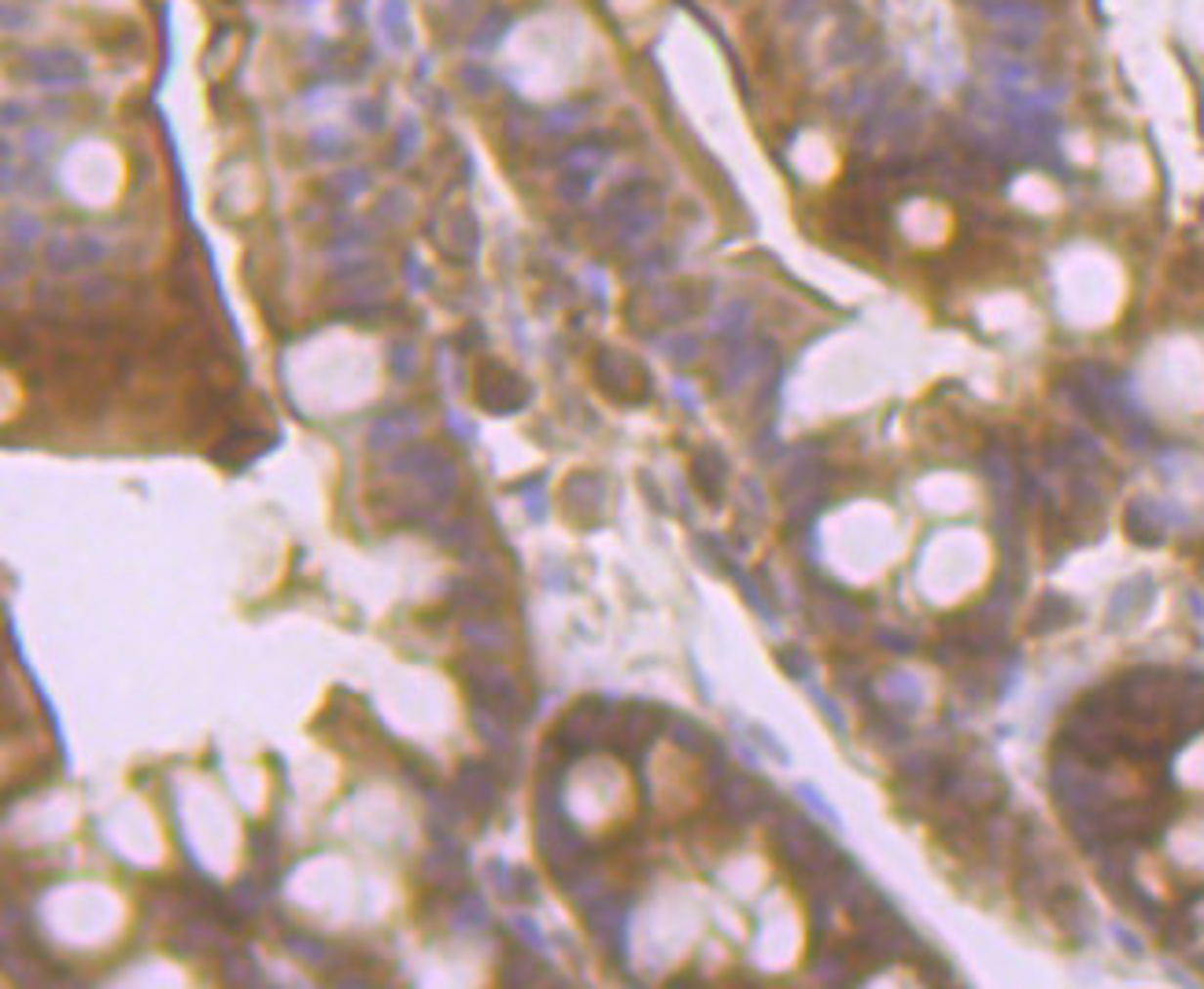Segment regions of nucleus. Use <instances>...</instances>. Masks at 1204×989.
Listing matches in <instances>:
<instances>
[{"instance_id":"1a4fd4ad","label":"nucleus","mask_w":1204,"mask_h":989,"mask_svg":"<svg viewBox=\"0 0 1204 989\" xmlns=\"http://www.w3.org/2000/svg\"><path fill=\"white\" fill-rule=\"evenodd\" d=\"M108 259V244L93 233H78V236H52L49 248H45V263L56 273H74V269L97 267Z\"/></svg>"},{"instance_id":"6e6552de","label":"nucleus","mask_w":1204,"mask_h":989,"mask_svg":"<svg viewBox=\"0 0 1204 989\" xmlns=\"http://www.w3.org/2000/svg\"><path fill=\"white\" fill-rule=\"evenodd\" d=\"M658 731H662V709H654V705H628V709H618V721H614V731H610V746L621 757L636 761L654 742Z\"/></svg>"},{"instance_id":"c03bdc74","label":"nucleus","mask_w":1204,"mask_h":989,"mask_svg":"<svg viewBox=\"0 0 1204 989\" xmlns=\"http://www.w3.org/2000/svg\"><path fill=\"white\" fill-rule=\"evenodd\" d=\"M385 22H388V30H392V37H396V45H403V26H407V16H403L400 0H388L385 4Z\"/></svg>"},{"instance_id":"c756f323","label":"nucleus","mask_w":1204,"mask_h":989,"mask_svg":"<svg viewBox=\"0 0 1204 989\" xmlns=\"http://www.w3.org/2000/svg\"><path fill=\"white\" fill-rule=\"evenodd\" d=\"M824 617H828L832 628H842V632H853V628L861 624L857 621V609H853L846 598H838V595H828V598H824Z\"/></svg>"},{"instance_id":"f257e3e1","label":"nucleus","mask_w":1204,"mask_h":989,"mask_svg":"<svg viewBox=\"0 0 1204 989\" xmlns=\"http://www.w3.org/2000/svg\"><path fill=\"white\" fill-rule=\"evenodd\" d=\"M388 473L410 476L433 506H444L458 491V462L436 443H414L388 462Z\"/></svg>"},{"instance_id":"603ef678","label":"nucleus","mask_w":1204,"mask_h":989,"mask_svg":"<svg viewBox=\"0 0 1204 989\" xmlns=\"http://www.w3.org/2000/svg\"><path fill=\"white\" fill-rule=\"evenodd\" d=\"M780 665H784L787 672H795V676H805V672H809V661H805L802 654H780Z\"/></svg>"},{"instance_id":"f8f14e48","label":"nucleus","mask_w":1204,"mask_h":989,"mask_svg":"<svg viewBox=\"0 0 1204 989\" xmlns=\"http://www.w3.org/2000/svg\"><path fill=\"white\" fill-rule=\"evenodd\" d=\"M720 805H724V812H728L732 820L747 823V820L761 816V812L769 808V798H765V790L757 787L753 779H747V775H732V779L720 787Z\"/></svg>"},{"instance_id":"412c9836","label":"nucleus","mask_w":1204,"mask_h":989,"mask_svg":"<svg viewBox=\"0 0 1204 989\" xmlns=\"http://www.w3.org/2000/svg\"><path fill=\"white\" fill-rule=\"evenodd\" d=\"M45 233V226L37 215L30 211H8L4 215V236H8V248H30L37 244V236Z\"/></svg>"},{"instance_id":"9b49d317","label":"nucleus","mask_w":1204,"mask_h":989,"mask_svg":"<svg viewBox=\"0 0 1204 989\" xmlns=\"http://www.w3.org/2000/svg\"><path fill=\"white\" fill-rule=\"evenodd\" d=\"M454 798L466 805V812L488 816L492 808L499 805V787H495V775H492L485 764L466 761V764L458 768V775H454Z\"/></svg>"},{"instance_id":"72a5a7b5","label":"nucleus","mask_w":1204,"mask_h":989,"mask_svg":"<svg viewBox=\"0 0 1204 989\" xmlns=\"http://www.w3.org/2000/svg\"><path fill=\"white\" fill-rule=\"evenodd\" d=\"M251 849H255L259 860H274V856H278V831L267 827V823L255 827V831H251Z\"/></svg>"},{"instance_id":"9d476101","label":"nucleus","mask_w":1204,"mask_h":989,"mask_svg":"<svg viewBox=\"0 0 1204 989\" xmlns=\"http://www.w3.org/2000/svg\"><path fill=\"white\" fill-rule=\"evenodd\" d=\"M433 244L440 255H448L452 263H466L477 255L481 233H477V219L469 211H454L444 222H433Z\"/></svg>"},{"instance_id":"b1692460","label":"nucleus","mask_w":1204,"mask_h":989,"mask_svg":"<svg viewBox=\"0 0 1204 989\" xmlns=\"http://www.w3.org/2000/svg\"><path fill=\"white\" fill-rule=\"evenodd\" d=\"M222 978L230 986H263V968L248 953H230L222 960Z\"/></svg>"},{"instance_id":"39448f33","label":"nucleus","mask_w":1204,"mask_h":989,"mask_svg":"<svg viewBox=\"0 0 1204 989\" xmlns=\"http://www.w3.org/2000/svg\"><path fill=\"white\" fill-rule=\"evenodd\" d=\"M614 721H618V709H610V705L602 702H580L577 709H569L566 721L558 723L554 746L566 757H584L610 742Z\"/></svg>"},{"instance_id":"4c0bfd02","label":"nucleus","mask_w":1204,"mask_h":989,"mask_svg":"<svg viewBox=\"0 0 1204 989\" xmlns=\"http://www.w3.org/2000/svg\"><path fill=\"white\" fill-rule=\"evenodd\" d=\"M577 122H580V118H577V107H558V111H551V115L543 118V130L558 137V134H569Z\"/></svg>"},{"instance_id":"2eb2a0df","label":"nucleus","mask_w":1204,"mask_h":989,"mask_svg":"<svg viewBox=\"0 0 1204 989\" xmlns=\"http://www.w3.org/2000/svg\"><path fill=\"white\" fill-rule=\"evenodd\" d=\"M259 451H263L259 429H230V433L222 436V443L211 451V458H215L218 466H226V470H240V466H248Z\"/></svg>"},{"instance_id":"e433bc0d","label":"nucleus","mask_w":1204,"mask_h":989,"mask_svg":"<svg viewBox=\"0 0 1204 989\" xmlns=\"http://www.w3.org/2000/svg\"><path fill=\"white\" fill-rule=\"evenodd\" d=\"M108 296H111V281H104V277H89L78 285V300L89 303V307H101Z\"/></svg>"},{"instance_id":"7ed1b4c3","label":"nucleus","mask_w":1204,"mask_h":989,"mask_svg":"<svg viewBox=\"0 0 1204 989\" xmlns=\"http://www.w3.org/2000/svg\"><path fill=\"white\" fill-rule=\"evenodd\" d=\"M462 676H466V690L473 705L495 709L506 721H521L525 717V698H521L518 680L502 665L485 661V657H466L462 661Z\"/></svg>"},{"instance_id":"423d86ee","label":"nucleus","mask_w":1204,"mask_h":989,"mask_svg":"<svg viewBox=\"0 0 1204 989\" xmlns=\"http://www.w3.org/2000/svg\"><path fill=\"white\" fill-rule=\"evenodd\" d=\"M473 395L488 414H518L521 406L529 403V381L502 362H485L477 369Z\"/></svg>"},{"instance_id":"cd10ccee","label":"nucleus","mask_w":1204,"mask_h":989,"mask_svg":"<svg viewBox=\"0 0 1204 989\" xmlns=\"http://www.w3.org/2000/svg\"><path fill=\"white\" fill-rule=\"evenodd\" d=\"M672 738H676V746H684L691 754H710V750H713V742H710V735H706L703 727L695 721H684V717L672 721Z\"/></svg>"},{"instance_id":"8fccbe9b","label":"nucleus","mask_w":1204,"mask_h":989,"mask_svg":"<svg viewBox=\"0 0 1204 989\" xmlns=\"http://www.w3.org/2000/svg\"><path fill=\"white\" fill-rule=\"evenodd\" d=\"M26 115H30V107H26V103H19V101L4 103V126H8V130L19 126V122H26Z\"/></svg>"},{"instance_id":"a878e982","label":"nucleus","mask_w":1204,"mask_h":989,"mask_svg":"<svg viewBox=\"0 0 1204 989\" xmlns=\"http://www.w3.org/2000/svg\"><path fill=\"white\" fill-rule=\"evenodd\" d=\"M454 927H458V930H481V927H488V905H485V897H481V893L466 889V893L458 897V908H454Z\"/></svg>"},{"instance_id":"a211bd4d","label":"nucleus","mask_w":1204,"mask_h":989,"mask_svg":"<svg viewBox=\"0 0 1204 989\" xmlns=\"http://www.w3.org/2000/svg\"><path fill=\"white\" fill-rule=\"evenodd\" d=\"M695 484L703 491L710 503H717L720 495H724V484H728V462H724V454L717 447H703V451L695 454Z\"/></svg>"},{"instance_id":"2f4dec72","label":"nucleus","mask_w":1204,"mask_h":989,"mask_svg":"<svg viewBox=\"0 0 1204 989\" xmlns=\"http://www.w3.org/2000/svg\"><path fill=\"white\" fill-rule=\"evenodd\" d=\"M591 182H595L591 170H569L566 178L558 182V196L562 200H584L587 192H591Z\"/></svg>"},{"instance_id":"4468645a","label":"nucleus","mask_w":1204,"mask_h":989,"mask_svg":"<svg viewBox=\"0 0 1204 989\" xmlns=\"http://www.w3.org/2000/svg\"><path fill=\"white\" fill-rule=\"evenodd\" d=\"M418 429H421V421L414 410H392V414L373 421V429H369V447H373V451L407 447L410 439L418 436Z\"/></svg>"},{"instance_id":"ea45409f","label":"nucleus","mask_w":1204,"mask_h":989,"mask_svg":"<svg viewBox=\"0 0 1204 989\" xmlns=\"http://www.w3.org/2000/svg\"><path fill=\"white\" fill-rule=\"evenodd\" d=\"M26 273H30V259L19 252V248H8V252H4V281L12 285L19 277H26Z\"/></svg>"},{"instance_id":"0eeeda50","label":"nucleus","mask_w":1204,"mask_h":989,"mask_svg":"<svg viewBox=\"0 0 1204 989\" xmlns=\"http://www.w3.org/2000/svg\"><path fill=\"white\" fill-rule=\"evenodd\" d=\"M595 381L606 395L621 403H643L651 395V377L647 369L632 362L624 351H599L595 354Z\"/></svg>"},{"instance_id":"473e14b6","label":"nucleus","mask_w":1204,"mask_h":989,"mask_svg":"<svg viewBox=\"0 0 1204 989\" xmlns=\"http://www.w3.org/2000/svg\"><path fill=\"white\" fill-rule=\"evenodd\" d=\"M418 144H421V126L414 122V118H407V122L400 126V141H396V148H400L396 151V163L410 159V155L418 151Z\"/></svg>"},{"instance_id":"7c9ffc66","label":"nucleus","mask_w":1204,"mask_h":989,"mask_svg":"<svg viewBox=\"0 0 1204 989\" xmlns=\"http://www.w3.org/2000/svg\"><path fill=\"white\" fill-rule=\"evenodd\" d=\"M170 288H174V296L182 303H200V277L193 273V267H185L178 263L174 273H170Z\"/></svg>"},{"instance_id":"4be33fe9","label":"nucleus","mask_w":1204,"mask_h":989,"mask_svg":"<svg viewBox=\"0 0 1204 989\" xmlns=\"http://www.w3.org/2000/svg\"><path fill=\"white\" fill-rule=\"evenodd\" d=\"M436 543L444 547V551H458V554H473V547L481 543V528L473 524V520H448V524H440L433 532Z\"/></svg>"},{"instance_id":"de8ad7c7","label":"nucleus","mask_w":1204,"mask_h":989,"mask_svg":"<svg viewBox=\"0 0 1204 989\" xmlns=\"http://www.w3.org/2000/svg\"><path fill=\"white\" fill-rule=\"evenodd\" d=\"M518 491H529V514H533L536 520L543 517V495H539V491H543V480H529V484H521Z\"/></svg>"},{"instance_id":"09e8293b","label":"nucleus","mask_w":1204,"mask_h":989,"mask_svg":"<svg viewBox=\"0 0 1204 989\" xmlns=\"http://www.w3.org/2000/svg\"><path fill=\"white\" fill-rule=\"evenodd\" d=\"M669 351H672V358H676V362H691V358H695V351H699V340L684 336V340L669 344Z\"/></svg>"},{"instance_id":"c85d7f7f","label":"nucleus","mask_w":1204,"mask_h":989,"mask_svg":"<svg viewBox=\"0 0 1204 989\" xmlns=\"http://www.w3.org/2000/svg\"><path fill=\"white\" fill-rule=\"evenodd\" d=\"M388 351H392L388 354V366H392V373H396L400 381H407V377L418 373V348H414L410 340H396Z\"/></svg>"},{"instance_id":"aec40b11","label":"nucleus","mask_w":1204,"mask_h":989,"mask_svg":"<svg viewBox=\"0 0 1204 989\" xmlns=\"http://www.w3.org/2000/svg\"><path fill=\"white\" fill-rule=\"evenodd\" d=\"M284 949L296 960H303V964H311V968H333L336 964L333 949L322 938H311V934H284Z\"/></svg>"},{"instance_id":"f3484780","label":"nucleus","mask_w":1204,"mask_h":989,"mask_svg":"<svg viewBox=\"0 0 1204 989\" xmlns=\"http://www.w3.org/2000/svg\"><path fill=\"white\" fill-rule=\"evenodd\" d=\"M448 602L454 609H462L469 617H477V613H488L492 605H499V591L492 584H481V580H448Z\"/></svg>"},{"instance_id":"20e7f679","label":"nucleus","mask_w":1204,"mask_h":989,"mask_svg":"<svg viewBox=\"0 0 1204 989\" xmlns=\"http://www.w3.org/2000/svg\"><path fill=\"white\" fill-rule=\"evenodd\" d=\"M772 842H776V853L784 856L798 875H836L838 864H842L836 849L820 839L809 823L795 820V816H784L776 823Z\"/></svg>"},{"instance_id":"5701e85b","label":"nucleus","mask_w":1204,"mask_h":989,"mask_svg":"<svg viewBox=\"0 0 1204 989\" xmlns=\"http://www.w3.org/2000/svg\"><path fill=\"white\" fill-rule=\"evenodd\" d=\"M469 721H473V731H477V735L485 738L488 746H495V750H502V746H506V742H510V727H506V717H499V713H495V709H485V705H473V717H469Z\"/></svg>"},{"instance_id":"a19ab883","label":"nucleus","mask_w":1204,"mask_h":989,"mask_svg":"<svg viewBox=\"0 0 1204 989\" xmlns=\"http://www.w3.org/2000/svg\"><path fill=\"white\" fill-rule=\"evenodd\" d=\"M514 930L529 941V949H547V938H543V930L536 927L533 916H514Z\"/></svg>"},{"instance_id":"dca6fc26","label":"nucleus","mask_w":1204,"mask_h":989,"mask_svg":"<svg viewBox=\"0 0 1204 989\" xmlns=\"http://www.w3.org/2000/svg\"><path fill=\"white\" fill-rule=\"evenodd\" d=\"M462 639L481 654H499V650H510V642H514L506 624L495 621V617H481V613L462 621Z\"/></svg>"},{"instance_id":"37998d69","label":"nucleus","mask_w":1204,"mask_h":989,"mask_svg":"<svg viewBox=\"0 0 1204 989\" xmlns=\"http://www.w3.org/2000/svg\"><path fill=\"white\" fill-rule=\"evenodd\" d=\"M355 115H359V126H363V130H381V126H385V111L373 101L355 103Z\"/></svg>"},{"instance_id":"393cba45","label":"nucleus","mask_w":1204,"mask_h":989,"mask_svg":"<svg viewBox=\"0 0 1204 989\" xmlns=\"http://www.w3.org/2000/svg\"><path fill=\"white\" fill-rule=\"evenodd\" d=\"M369 188V174L366 170H348V174H336L329 185H322V192L325 196H333L336 203H352L359 200L363 192Z\"/></svg>"},{"instance_id":"c9c22d12","label":"nucleus","mask_w":1204,"mask_h":989,"mask_svg":"<svg viewBox=\"0 0 1204 989\" xmlns=\"http://www.w3.org/2000/svg\"><path fill=\"white\" fill-rule=\"evenodd\" d=\"M462 82H466V89L469 93H477V97H485L488 89H495V78H492L481 63H466V67H462Z\"/></svg>"},{"instance_id":"ddd939ff","label":"nucleus","mask_w":1204,"mask_h":989,"mask_svg":"<svg viewBox=\"0 0 1204 989\" xmlns=\"http://www.w3.org/2000/svg\"><path fill=\"white\" fill-rule=\"evenodd\" d=\"M562 503L573 520H595L606 503V484L591 473H577L566 487H562Z\"/></svg>"},{"instance_id":"49530a36","label":"nucleus","mask_w":1204,"mask_h":989,"mask_svg":"<svg viewBox=\"0 0 1204 989\" xmlns=\"http://www.w3.org/2000/svg\"><path fill=\"white\" fill-rule=\"evenodd\" d=\"M26 22H30V12H19L16 4L8 0V4H4V30H8V34H16V30H22Z\"/></svg>"},{"instance_id":"3c124183","label":"nucleus","mask_w":1204,"mask_h":989,"mask_svg":"<svg viewBox=\"0 0 1204 989\" xmlns=\"http://www.w3.org/2000/svg\"><path fill=\"white\" fill-rule=\"evenodd\" d=\"M798 794H802V798H805V802H809V805L817 808V812H820V816H824V820H832V823H836V812H832V808H828V805H824V802H820V794H817V790H813V787H798Z\"/></svg>"},{"instance_id":"bb28decb","label":"nucleus","mask_w":1204,"mask_h":989,"mask_svg":"<svg viewBox=\"0 0 1204 989\" xmlns=\"http://www.w3.org/2000/svg\"><path fill=\"white\" fill-rule=\"evenodd\" d=\"M270 889L274 886H263L259 879H240L234 886V893H230V901H234L236 912H259V908L267 905Z\"/></svg>"},{"instance_id":"a18cd8bd","label":"nucleus","mask_w":1204,"mask_h":989,"mask_svg":"<svg viewBox=\"0 0 1204 989\" xmlns=\"http://www.w3.org/2000/svg\"><path fill=\"white\" fill-rule=\"evenodd\" d=\"M22 148L30 151V155H45V151L52 148V134H45V130H26V134H22Z\"/></svg>"},{"instance_id":"79ce46f5","label":"nucleus","mask_w":1204,"mask_h":989,"mask_svg":"<svg viewBox=\"0 0 1204 989\" xmlns=\"http://www.w3.org/2000/svg\"><path fill=\"white\" fill-rule=\"evenodd\" d=\"M344 148H348V141L340 134H333V130H322V134L315 137V151H319L322 159H336Z\"/></svg>"},{"instance_id":"f03ea898","label":"nucleus","mask_w":1204,"mask_h":989,"mask_svg":"<svg viewBox=\"0 0 1204 989\" xmlns=\"http://www.w3.org/2000/svg\"><path fill=\"white\" fill-rule=\"evenodd\" d=\"M16 78L37 89H74L89 78V63L82 52L67 49V45H41V49H26L16 63Z\"/></svg>"},{"instance_id":"6ab92c4d","label":"nucleus","mask_w":1204,"mask_h":989,"mask_svg":"<svg viewBox=\"0 0 1204 989\" xmlns=\"http://www.w3.org/2000/svg\"><path fill=\"white\" fill-rule=\"evenodd\" d=\"M499 974L506 986H536V982H539L536 974H543V968H539V960H533V953L510 949V953L502 956Z\"/></svg>"},{"instance_id":"f704fd0d","label":"nucleus","mask_w":1204,"mask_h":989,"mask_svg":"<svg viewBox=\"0 0 1204 989\" xmlns=\"http://www.w3.org/2000/svg\"><path fill=\"white\" fill-rule=\"evenodd\" d=\"M488 875H492V883L499 886L502 897H518V872H514V868H506L502 860H495V864H488Z\"/></svg>"},{"instance_id":"58836bf2","label":"nucleus","mask_w":1204,"mask_h":989,"mask_svg":"<svg viewBox=\"0 0 1204 989\" xmlns=\"http://www.w3.org/2000/svg\"><path fill=\"white\" fill-rule=\"evenodd\" d=\"M499 26H506V12H492V16L481 22V34L469 37V45H492V41H499Z\"/></svg>"}]
</instances>
